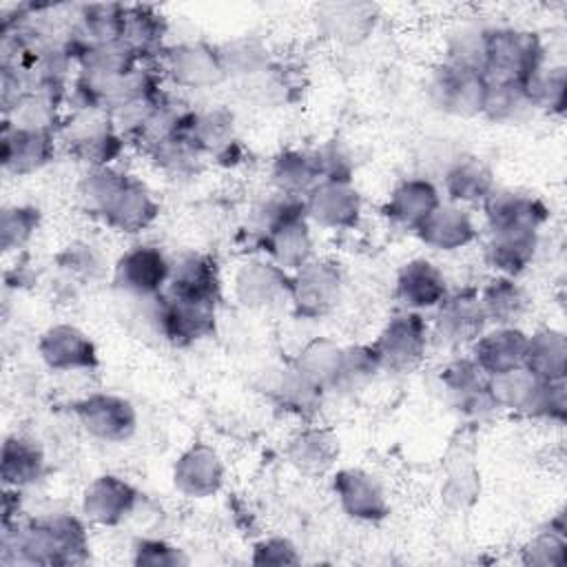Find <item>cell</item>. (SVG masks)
Masks as SVG:
<instances>
[{
  "mask_svg": "<svg viewBox=\"0 0 567 567\" xmlns=\"http://www.w3.org/2000/svg\"><path fill=\"white\" fill-rule=\"evenodd\" d=\"M2 563L71 567L89 558V532L75 514H49L2 525Z\"/></svg>",
  "mask_w": 567,
  "mask_h": 567,
  "instance_id": "6da1fadb",
  "label": "cell"
},
{
  "mask_svg": "<svg viewBox=\"0 0 567 567\" xmlns=\"http://www.w3.org/2000/svg\"><path fill=\"white\" fill-rule=\"evenodd\" d=\"M545 60L538 33L520 27H485L481 71L487 82H520Z\"/></svg>",
  "mask_w": 567,
  "mask_h": 567,
  "instance_id": "7a4b0ae2",
  "label": "cell"
},
{
  "mask_svg": "<svg viewBox=\"0 0 567 567\" xmlns=\"http://www.w3.org/2000/svg\"><path fill=\"white\" fill-rule=\"evenodd\" d=\"M430 341V321L421 312L401 310L383 323L372 341V350L379 359L381 372L410 374L425 361Z\"/></svg>",
  "mask_w": 567,
  "mask_h": 567,
  "instance_id": "3957f363",
  "label": "cell"
},
{
  "mask_svg": "<svg viewBox=\"0 0 567 567\" xmlns=\"http://www.w3.org/2000/svg\"><path fill=\"white\" fill-rule=\"evenodd\" d=\"M60 137L69 155L89 168L111 166L124 148V137L113 126V120L102 109H73L69 120L60 124Z\"/></svg>",
  "mask_w": 567,
  "mask_h": 567,
  "instance_id": "277c9868",
  "label": "cell"
},
{
  "mask_svg": "<svg viewBox=\"0 0 567 567\" xmlns=\"http://www.w3.org/2000/svg\"><path fill=\"white\" fill-rule=\"evenodd\" d=\"M487 78L472 66L441 62L427 80V97L432 106L452 117H476L483 113Z\"/></svg>",
  "mask_w": 567,
  "mask_h": 567,
  "instance_id": "5b68a950",
  "label": "cell"
},
{
  "mask_svg": "<svg viewBox=\"0 0 567 567\" xmlns=\"http://www.w3.org/2000/svg\"><path fill=\"white\" fill-rule=\"evenodd\" d=\"M164 75L182 89H213L228 80L219 47L204 40H186L164 49L159 55Z\"/></svg>",
  "mask_w": 567,
  "mask_h": 567,
  "instance_id": "8992f818",
  "label": "cell"
},
{
  "mask_svg": "<svg viewBox=\"0 0 567 567\" xmlns=\"http://www.w3.org/2000/svg\"><path fill=\"white\" fill-rule=\"evenodd\" d=\"M343 292L339 264L330 259H310L290 272V303L303 319H321L337 308Z\"/></svg>",
  "mask_w": 567,
  "mask_h": 567,
  "instance_id": "52a82bcc",
  "label": "cell"
},
{
  "mask_svg": "<svg viewBox=\"0 0 567 567\" xmlns=\"http://www.w3.org/2000/svg\"><path fill=\"white\" fill-rule=\"evenodd\" d=\"M80 427L100 443H124L137 432L135 405L113 392H91L73 403Z\"/></svg>",
  "mask_w": 567,
  "mask_h": 567,
  "instance_id": "ba28073f",
  "label": "cell"
},
{
  "mask_svg": "<svg viewBox=\"0 0 567 567\" xmlns=\"http://www.w3.org/2000/svg\"><path fill=\"white\" fill-rule=\"evenodd\" d=\"M153 319L159 334L175 346H193L215 332L217 306L171 297H153Z\"/></svg>",
  "mask_w": 567,
  "mask_h": 567,
  "instance_id": "9c48e42d",
  "label": "cell"
},
{
  "mask_svg": "<svg viewBox=\"0 0 567 567\" xmlns=\"http://www.w3.org/2000/svg\"><path fill=\"white\" fill-rule=\"evenodd\" d=\"M171 277V259L151 244H140L120 255L113 266V284L117 290L142 301L166 290Z\"/></svg>",
  "mask_w": 567,
  "mask_h": 567,
  "instance_id": "30bf717a",
  "label": "cell"
},
{
  "mask_svg": "<svg viewBox=\"0 0 567 567\" xmlns=\"http://www.w3.org/2000/svg\"><path fill=\"white\" fill-rule=\"evenodd\" d=\"M487 328V317L478 299L476 288H463L447 292V297L434 308L430 323L432 339L445 346H470Z\"/></svg>",
  "mask_w": 567,
  "mask_h": 567,
  "instance_id": "8fae6325",
  "label": "cell"
},
{
  "mask_svg": "<svg viewBox=\"0 0 567 567\" xmlns=\"http://www.w3.org/2000/svg\"><path fill=\"white\" fill-rule=\"evenodd\" d=\"M332 492L343 514L361 523H379L390 514V501L381 481L361 467L332 472Z\"/></svg>",
  "mask_w": 567,
  "mask_h": 567,
  "instance_id": "7c38bea8",
  "label": "cell"
},
{
  "mask_svg": "<svg viewBox=\"0 0 567 567\" xmlns=\"http://www.w3.org/2000/svg\"><path fill=\"white\" fill-rule=\"evenodd\" d=\"M306 217L326 230H350L359 224L363 213L361 193L352 182L321 179L306 197Z\"/></svg>",
  "mask_w": 567,
  "mask_h": 567,
  "instance_id": "4fadbf2b",
  "label": "cell"
},
{
  "mask_svg": "<svg viewBox=\"0 0 567 567\" xmlns=\"http://www.w3.org/2000/svg\"><path fill=\"white\" fill-rule=\"evenodd\" d=\"M259 244L266 252V259L286 272H295L315 259V239L306 210L286 215L261 228Z\"/></svg>",
  "mask_w": 567,
  "mask_h": 567,
  "instance_id": "5bb4252c",
  "label": "cell"
},
{
  "mask_svg": "<svg viewBox=\"0 0 567 567\" xmlns=\"http://www.w3.org/2000/svg\"><path fill=\"white\" fill-rule=\"evenodd\" d=\"M137 501V487L124 476L100 474L84 487L80 509L84 520L97 527H117L135 512Z\"/></svg>",
  "mask_w": 567,
  "mask_h": 567,
  "instance_id": "9a60e30c",
  "label": "cell"
},
{
  "mask_svg": "<svg viewBox=\"0 0 567 567\" xmlns=\"http://www.w3.org/2000/svg\"><path fill=\"white\" fill-rule=\"evenodd\" d=\"M233 295L248 310H268L290 301V272L266 257L248 259L233 277Z\"/></svg>",
  "mask_w": 567,
  "mask_h": 567,
  "instance_id": "2e32d148",
  "label": "cell"
},
{
  "mask_svg": "<svg viewBox=\"0 0 567 567\" xmlns=\"http://www.w3.org/2000/svg\"><path fill=\"white\" fill-rule=\"evenodd\" d=\"M38 354L53 372H84L100 363L93 339L73 323H53L38 339Z\"/></svg>",
  "mask_w": 567,
  "mask_h": 567,
  "instance_id": "e0dca14e",
  "label": "cell"
},
{
  "mask_svg": "<svg viewBox=\"0 0 567 567\" xmlns=\"http://www.w3.org/2000/svg\"><path fill=\"white\" fill-rule=\"evenodd\" d=\"M226 467L219 452L208 443L188 445L173 463V487L186 498H210L224 485Z\"/></svg>",
  "mask_w": 567,
  "mask_h": 567,
  "instance_id": "ac0fdd59",
  "label": "cell"
},
{
  "mask_svg": "<svg viewBox=\"0 0 567 567\" xmlns=\"http://www.w3.org/2000/svg\"><path fill=\"white\" fill-rule=\"evenodd\" d=\"M55 155V133L13 126L2 122L0 164L2 171L16 177H27L42 171Z\"/></svg>",
  "mask_w": 567,
  "mask_h": 567,
  "instance_id": "d6986e66",
  "label": "cell"
},
{
  "mask_svg": "<svg viewBox=\"0 0 567 567\" xmlns=\"http://www.w3.org/2000/svg\"><path fill=\"white\" fill-rule=\"evenodd\" d=\"M157 215H159V204L148 190V186L126 175L97 217L117 233L137 235L148 226H153Z\"/></svg>",
  "mask_w": 567,
  "mask_h": 567,
  "instance_id": "ffe728a7",
  "label": "cell"
},
{
  "mask_svg": "<svg viewBox=\"0 0 567 567\" xmlns=\"http://www.w3.org/2000/svg\"><path fill=\"white\" fill-rule=\"evenodd\" d=\"M379 22V7L372 2H323L315 9V24L321 38L354 47L368 40Z\"/></svg>",
  "mask_w": 567,
  "mask_h": 567,
  "instance_id": "44dd1931",
  "label": "cell"
},
{
  "mask_svg": "<svg viewBox=\"0 0 567 567\" xmlns=\"http://www.w3.org/2000/svg\"><path fill=\"white\" fill-rule=\"evenodd\" d=\"M441 383L452 405L463 416L481 421L496 412L487 388V374L472 361V357L452 359L441 372Z\"/></svg>",
  "mask_w": 567,
  "mask_h": 567,
  "instance_id": "7402d4cb",
  "label": "cell"
},
{
  "mask_svg": "<svg viewBox=\"0 0 567 567\" xmlns=\"http://www.w3.org/2000/svg\"><path fill=\"white\" fill-rule=\"evenodd\" d=\"M164 292L177 299L217 306L221 297L217 261L204 252H186L177 257L171 261V277Z\"/></svg>",
  "mask_w": 567,
  "mask_h": 567,
  "instance_id": "603a6c76",
  "label": "cell"
},
{
  "mask_svg": "<svg viewBox=\"0 0 567 567\" xmlns=\"http://www.w3.org/2000/svg\"><path fill=\"white\" fill-rule=\"evenodd\" d=\"M485 224L489 233L496 230H540V226L549 219L547 204L523 190H498L481 204Z\"/></svg>",
  "mask_w": 567,
  "mask_h": 567,
  "instance_id": "cb8c5ba5",
  "label": "cell"
},
{
  "mask_svg": "<svg viewBox=\"0 0 567 567\" xmlns=\"http://www.w3.org/2000/svg\"><path fill=\"white\" fill-rule=\"evenodd\" d=\"M445 272L425 257H414L405 261L394 279V297L403 310H434L447 297Z\"/></svg>",
  "mask_w": 567,
  "mask_h": 567,
  "instance_id": "d4e9b609",
  "label": "cell"
},
{
  "mask_svg": "<svg viewBox=\"0 0 567 567\" xmlns=\"http://www.w3.org/2000/svg\"><path fill=\"white\" fill-rule=\"evenodd\" d=\"M441 204V190L430 177H405L388 195L383 215L390 224L416 230Z\"/></svg>",
  "mask_w": 567,
  "mask_h": 567,
  "instance_id": "484cf974",
  "label": "cell"
},
{
  "mask_svg": "<svg viewBox=\"0 0 567 567\" xmlns=\"http://www.w3.org/2000/svg\"><path fill=\"white\" fill-rule=\"evenodd\" d=\"M525 346L527 332L520 326H494L470 343V357L487 377H494L523 365Z\"/></svg>",
  "mask_w": 567,
  "mask_h": 567,
  "instance_id": "4316f807",
  "label": "cell"
},
{
  "mask_svg": "<svg viewBox=\"0 0 567 567\" xmlns=\"http://www.w3.org/2000/svg\"><path fill=\"white\" fill-rule=\"evenodd\" d=\"M414 235L432 250L454 252L470 246L476 239L478 230L467 208L454 202H441L432 210V215L414 230Z\"/></svg>",
  "mask_w": 567,
  "mask_h": 567,
  "instance_id": "83f0119b",
  "label": "cell"
},
{
  "mask_svg": "<svg viewBox=\"0 0 567 567\" xmlns=\"http://www.w3.org/2000/svg\"><path fill=\"white\" fill-rule=\"evenodd\" d=\"M286 458L303 476H326L337 465L339 439L328 427L306 425L288 439Z\"/></svg>",
  "mask_w": 567,
  "mask_h": 567,
  "instance_id": "f1b7e54d",
  "label": "cell"
},
{
  "mask_svg": "<svg viewBox=\"0 0 567 567\" xmlns=\"http://www.w3.org/2000/svg\"><path fill=\"white\" fill-rule=\"evenodd\" d=\"M494 188V173L478 155L461 153L443 171V190L454 204H483Z\"/></svg>",
  "mask_w": 567,
  "mask_h": 567,
  "instance_id": "f546056e",
  "label": "cell"
},
{
  "mask_svg": "<svg viewBox=\"0 0 567 567\" xmlns=\"http://www.w3.org/2000/svg\"><path fill=\"white\" fill-rule=\"evenodd\" d=\"M0 474L4 487L27 489L47 474V456L38 441L24 434H9L2 443Z\"/></svg>",
  "mask_w": 567,
  "mask_h": 567,
  "instance_id": "4dcf8cb0",
  "label": "cell"
},
{
  "mask_svg": "<svg viewBox=\"0 0 567 567\" xmlns=\"http://www.w3.org/2000/svg\"><path fill=\"white\" fill-rule=\"evenodd\" d=\"M168 33L166 16L153 4H126L122 40L144 60H159L166 44L164 38Z\"/></svg>",
  "mask_w": 567,
  "mask_h": 567,
  "instance_id": "1f68e13d",
  "label": "cell"
},
{
  "mask_svg": "<svg viewBox=\"0 0 567 567\" xmlns=\"http://www.w3.org/2000/svg\"><path fill=\"white\" fill-rule=\"evenodd\" d=\"M538 250V230H496L485 244V259L496 275L518 277L525 272Z\"/></svg>",
  "mask_w": 567,
  "mask_h": 567,
  "instance_id": "d6a6232c",
  "label": "cell"
},
{
  "mask_svg": "<svg viewBox=\"0 0 567 567\" xmlns=\"http://www.w3.org/2000/svg\"><path fill=\"white\" fill-rule=\"evenodd\" d=\"M478 299L487 323L494 326H518L532 303L527 290L516 281V277L505 275L489 277L478 290Z\"/></svg>",
  "mask_w": 567,
  "mask_h": 567,
  "instance_id": "836d02e7",
  "label": "cell"
},
{
  "mask_svg": "<svg viewBox=\"0 0 567 567\" xmlns=\"http://www.w3.org/2000/svg\"><path fill=\"white\" fill-rule=\"evenodd\" d=\"M270 182L277 193L303 199L321 182L315 151L286 148L277 153L270 164Z\"/></svg>",
  "mask_w": 567,
  "mask_h": 567,
  "instance_id": "e575fe53",
  "label": "cell"
},
{
  "mask_svg": "<svg viewBox=\"0 0 567 567\" xmlns=\"http://www.w3.org/2000/svg\"><path fill=\"white\" fill-rule=\"evenodd\" d=\"M523 365L538 379L554 381L567 374V339L565 332L551 326L536 328L527 334Z\"/></svg>",
  "mask_w": 567,
  "mask_h": 567,
  "instance_id": "d590c367",
  "label": "cell"
},
{
  "mask_svg": "<svg viewBox=\"0 0 567 567\" xmlns=\"http://www.w3.org/2000/svg\"><path fill=\"white\" fill-rule=\"evenodd\" d=\"M540 381L543 379L532 374L525 365H518L507 372L487 377V388L496 410H507V412L529 416Z\"/></svg>",
  "mask_w": 567,
  "mask_h": 567,
  "instance_id": "8d00e7d4",
  "label": "cell"
},
{
  "mask_svg": "<svg viewBox=\"0 0 567 567\" xmlns=\"http://www.w3.org/2000/svg\"><path fill=\"white\" fill-rule=\"evenodd\" d=\"M343 361V346L328 337H315L295 357V370L323 392L334 390Z\"/></svg>",
  "mask_w": 567,
  "mask_h": 567,
  "instance_id": "74e56055",
  "label": "cell"
},
{
  "mask_svg": "<svg viewBox=\"0 0 567 567\" xmlns=\"http://www.w3.org/2000/svg\"><path fill=\"white\" fill-rule=\"evenodd\" d=\"M536 109L520 82H487L483 117L496 124H518Z\"/></svg>",
  "mask_w": 567,
  "mask_h": 567,
  "instance_id": "f35d334b",
  "label": "cell"
},
{
  "mask_svg": "<svg viewBox=\"0 0 567 567\" xmlns=\"http://www.w3.org/2000/svg\"><path fill=\"white\" fill-rule=\"evenodd\" d=\"M219 55H221L226 75L244 82L257 78L272 64L268 55V47L255 35H241L219 44Z\"/></svg>",
  "mask_w": 567,
  "mask_h": 567,
  "instance_id": "ab89813d",
  "label": "cell"
},
{
  "mask_svg": "<svg viewBox=\"0 0 567 567\" xmlns=\"http://www.w3.org/2000/svg\"><path fill=\"white\" fill-rule=\"evenodd\" d=\"M126 4L106 2V4H86L80 9L78 27L73 29V38L78 42H109L120 40L124 29Z\"/></svg>",
  "mask_w": 567,
  "mask_h": 567,
  "instance_id": "60d3db41",
  "label": "cell"
},
{
  "mask_svg": "<svg viewBox=\"0 0 567 567\" xmlns=\"http://www.w3.org/2000/svg\"><path fill=\"white\" fill-rule=\"evenodd\" d=\"M525 89L529 93L534 109H543V111H549L556 115H560L565 111L567 75H565L563 64L554 66V64H547V60H543L540 66L525 82Z\"/></svg>",
  "mask_w": 567,
  "mask_h": 567,
  "instance_id": "b9f144b4",
  "label": "cell"
},
{
  "mask_svg": "<svg viewBox=\"0 0 567 567\" xmlns=\"http://www.w3.org/2000/svg\"><path fill=\"white\" fill-rule=\"evenodd\" d=\"M381 372L379 359L372 350V343H359L343 348V361L334 392H357L368 385Z\"/></svg>",
  "mask_w": 567,
  "mask_h": 567,
  "instance_id": "7bdbcfd3",
  "label": "cell"
},
{
  "mask_svg": "<svg viewBox=\"0 0 567 567\" xmlns=\"http://www.w3.org/2000/svg\"><path fill=\"white\" fill-rule=\"evenodd\" d=\"M275 396L286 410H290L299 416H310L321 405L323 390L317 388L306 377H301L295 368H290L279 377V381L275 385Z\"/></svg>",
  "mask_w": 567,
  "mask_h": 567,
  "instance_id": "ee69618b",
  "label": "cell"
},
{
  "mask_svg": "<svg viewBox=\"0 0 567 567\" xmlns=\"http://www.w3.org/2000/svg\"><path fill=\"white\" fill-rule=\"evenodd\" d=\"M40 210L29 204L7 206L0 215V246L4 252L20 250L40 228Z\"/></svg>",
  "mask_w": 567,
  "mask_h": 567,
  "instance_id": "f6af8a7d",
  "label": "cell"
},
{
  "mask_svg": "<svg viewBox=\"0 0 567 567\" xmlns=\"http://www.w3.org/2000/svg\"><path fill=\"white\" fill-rule=\"evenodd\" d=\"M55 259L60 264V270L78 281H97L106 272V261L102 252L86 241H73L64 246Z\"/></svg>",
  "mask_w": 567,
  "mask_h": 567,
  "instance_id": "bcb514c9",
  "label": "cell"
},
{
  "mask_svg": "<svg viewBox=\"0 0 567 567\" xmlns=\"http://www.w3.org/2000/svg\"><path fill=\"white\" fill-rule=\"evenodd\" d=\"M520 560L529 567H563L567 563L565 532L547 527L520 547Z\"/></svg>",
  "mask_w": 567,
  "mask_h": 567,
  "instance_id": "7dc6e473",
  "label": "cell"
},
{
  "mask_svg": "<svg viewBox=\"0 0 567 567\" xmlns=\"http://www.w3.org/2000/svg\"><path fill=\"white\" fill-rule=\"evenodd\" d=\"M126 173L113 168V166H102V168H89L80 182V199L84 208L93 215H100V210L106 206L111 195L117 190Z\"/></svg>",
  "mask_w": 567,
  "mask_h": 567,
  "instance_id": "c3c4849f",
  "label": "cell"
},
{
  "mask_svg": "<svg viewBox=\"0 0 567 567\" xmlns=\"http://www.w3.org/2000/svg\"><path fill=\"white\" fill-rule=\"evenodd\" d=\"M481 492V481L476 470L470 463H458L454 470H450L443 487L441 498L452 509H463L476 501Z\"/></svg>",
  "mask_w": 567,
  "mask_h": 567,
  "instance_id": "681fc988",
  "label": "cell"
},
{
  "mask_svg": "<svg viewBox=\"0 0 567 567\" xmlns=\"http://www.w3.org/2000/svg\"><path fill=\"white\" fill-rule=\"evenodd\" d=\"M529 419H543L549 423H565L567 419V383L565 379L540 381Z\"/></svg>",
  "mask_w": 567,
  "mask_h": 567,
  "instance_id": "f907efd6",
  "label": "cell"
},
{
  "mask_svg": "<svg viewBox=\"0 0 567 567\" xmlns=\"http://www.w3.org/2000/svg\"><path fill=\"white\" fill-rule=\"evenodd\" d=\"M186 563L188 556L184 549L162 538H140L133 545V565L137 567H179Z\"/></svg>",
  "mask_w": 567,
  "mask_h": 567,
  "instance_id": "816d5d0a",
  "label": "cell"
},
{
  "mask_svg": "<svg viewBox=\"0 0 567 567\" xmlns=\"http://www.w3.org/2000/svg\"><path fill=\"white\" fill-rule=\"evenodd\" d=\"M321 179H339V182H352L354 162L350 153L339 142H328L321 148L315 151Z\"/></svg>",
  "mask_w": 567,
  "mask_h": 567,
  "instance_id": "f5cc1de1",
  "label": "cell"
},
{
  "mask_svg": "<svg viewBox=\"0 0 567 567\" xmlns=\"http://www.w3.org/2000/svg\"><path fill=\"white\" fill-rule=\"evenodd\" d=\"M250 563L261 565V567L264 565H297V563H301V556H299L297 547L292 545V540H288L284 536H270V538L255 543Z\"/></svg>",
  "mask_w": 567,
  "mask_h": 567,
  "instance_id": "db71d44e",
  "label": "cell"
}]
</instances>
